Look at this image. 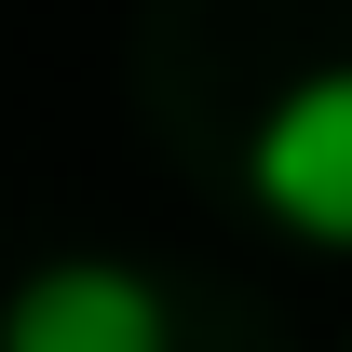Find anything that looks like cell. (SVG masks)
I'll use <instances>...</instances> for the list:
<instances>
[{
	"label": "cell",
	"mask_w": 352,
	"mask_h": 352,
	"mask_svg": "<svg viewBox=\"0 0 352 352\" xmlns=\"http://www.w3.org/2000/svg\"><path fill=\"white\" fill-rule=\"evenodd\" d=\"M244 190L298 244H352V68H298L244 135Z\"/></svg>",
	"instance_id": "cell-1"
},
{
	"label": "cell",
	"mask_w": 352,
	"mask_h": 352,
	"mask_svg": "<svg viewBox=\"0 0 352 352\" xmlns=\"http://www.w3.org/2000/svg\"><path fill=\"white\" fill-rule=\"evenodd\" d=\"M0 352H176V325L135 258H41L0 298Z\"/></svg>",
	"instance_id": "cell-2"
}]
</instances>
